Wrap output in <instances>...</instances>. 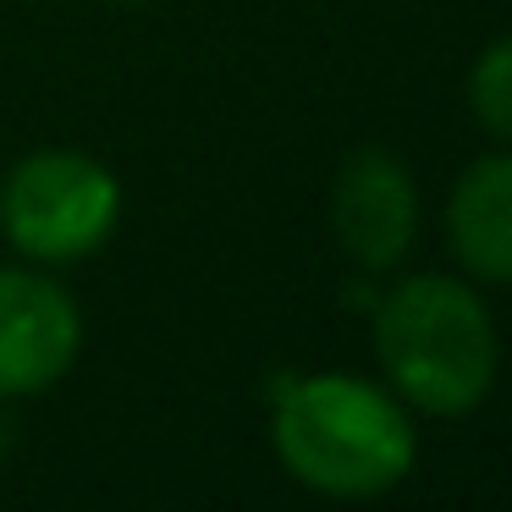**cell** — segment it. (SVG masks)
<instances>
[{
	"mask_svg": "<svg viewBox=\"0 0 512 512\" xmlns=\"http://www.w3.org/2000/svg\"><path fill=\"white\" fill-rule=\"evenodd\" d=\"M127 6H144V0H127Z\"/></svg>",
	"mask_w": 512,
	"mask_h": 512,
	"instance_id": "8",
	"label": "cell"
},
{
	"mask_svg": "<svg viewBox=\"0 0 512 512\" xmlns=\"http://www.w3.org/2000/svg\"><path fill=\"white\" fill-rule=\"evenodd\" d=\"M446 243L485 287H512V149L463 166L446 199Z\"/></svg>",
	"mask_w": 512,
	"mask_h": 512,
	"instance_id": "6",
	"label": "cell"
},
{
	"mask_svg": "<svg viewBox=\"0 0 512 512\" xmlns=\"http://www.w3.org/2000/svg\"><path fill=\"white\" fill-rule=\"evenodd\" d=\"M331 232L358 270H397L419 243V188L386 149H358L342 160L331 188Z\"/></svg>",
	"mask_w": 512,
	"mask_h": 512,
	"instance_id": "5",
	"label": "cell"
},
{
	"mask_svg": "<svg viewBox=\"0 0 512 512\" xmlns=\"http://www.w3.org/2000/svg\"><path fill=\"white\" fill-rule=\"evenodd\" d=\"M122 182L83 149H39L0 193V232L34 265H72L111 243Z\"/></svg>",
	"mask_w": 512,
	"mask_h": 512,
	"instance_id": "3",
	"label": "cell"
},
{
	"mask_svg": "<svg viewBox=\"0 0 512 512\" xmlns=\"http://www.w3.org/2000/svg\"><path fill=\"white\" fill-rule=\"evenodd\" d=\"M468 111L490 138L512 144V39L479 50L474 72H468Z\"/></svg>",
	"mask_w": 512,
	"mask_h": 512,
	"instance_id": "7",
	"label": "cell"
},
{
	"mask_svg": "<svg viewBox=\"0 0 512 512\" xmlns=\"http://www.w3.org/2000/svg\"><path fill=\"white\" fill-rule=\"evenodd\" d=\"M270 446L281 468L325 501H380L419 463L408 402L347 369L281 375L270 391Z\"/></svg>",
	"mask_w": 512,
	"mask_h": 512,
	"instance_id": "1",
	"label": "cell"
},
{
	"mask_svg": "<svg viewBox=\"0 0 512 512\" xmlns=\"http://www.w3.org/2000/svg\"><path fill=\"white\" fill-rule=\"evenodd\" d=\"M375 358L391 391L430 419H463L496 391L501 336L468 281L424 270L375 298Z\"/></svg>",
	"mask_w": 512,
	"mask_h": 512,
	"instance_id": "2",
	"label": "cell"
},
{
	"mask_svg": "<svg viewBox=\"0 0 512 512\" xmlns=\"http://www.w3.org/2000/svg\"><path fill=\"white\" fill-rule=\"evenodd\" d=\"M83 314L50 276L0 265V402H23L61 386L78 364Z\"/></svg>",
	"mask_w": 512,
	"mask_h": 512,
	"instance_id": "4",
	"label": "cell"
}]
</instances>
